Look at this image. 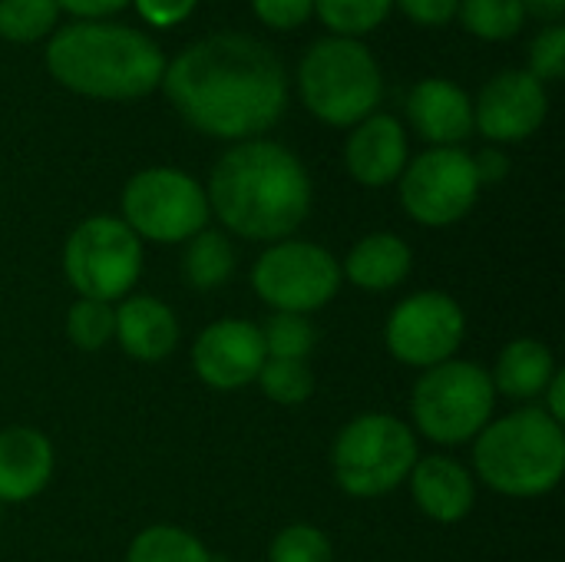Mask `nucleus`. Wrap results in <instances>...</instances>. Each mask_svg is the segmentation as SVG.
I'll return each instance as SVG.
<instances>
[{"instance_id": "obj_1", "label": "nucleus", "mask_w": 565, "mask_h": 562, "mask_svg": "<svg viewBox=\"0 0 565 562\" xmlns=\"http://www.w3.org/2000/svg\"><path fill=\"white\" fill-rule=\"evenodd\" d=\"M162 86L192 129L228 142L262 136L288 103L281 60L245 33H215L189 46L166 66Z\"/></svg>"}, {"instance_id": "obj_2", "label": "nucleus", "mask_w": 565, "mask_h": 562, "mask_svg": "<svg viewBox=\"0 0 565 562\" xmlns=\"http://www.w3.org/2000/svg\"><path fill=\"white\" fill-rule=\"evenodd\" d=\"M205 199L228 238L271 245L291 238L305 225L315 185L291 149L268 139H248L218 156Z\"/></svg>"}, {"instance_id": "obj_3", "label": "nucleus", "mask_w": 565, "mask_h": 562, "mask_svg": "<svg viewBox=\"0 0 565 562\" xmlns=\"http://www.w3.org/2000/svg\"><path fill=\"white\" fill-rule=\"evenodd\" d=\"M50 73L93 99H136L162 83V50L132 26L70 23L46 46Z\"/></svg>"}, {"instance_id": "obj_4", "label": "nucleus", "mask_w": 565, "mask_h": 562, "mask_svg": "<svg viewBox=\"0 0 565 562\" xmlns=\"http://www.w3.org/2000/svg\"><path fill=\"white\" fill-rule=\"evenodd\" d=\"M470 447L477 484L497 497L540 500L563 484L565 427L540 407H513L493 417Z\"/></svg>"}, {"instance_id": "obj_5", "label": "nucleus", "mask_w": 565, "mask_h": 562, "mask_svg": "<svg viewBox=\"0 0 565 562\" xmlns=\"http://www.w3.org/2000/svg\"><path fill=\"white\" fill-rule=\"evenodd\" d=\"M420 457L411 424L387 411H364L341 424L331 441V477L351 500H381L401 490Z\"/></svg>"}, {"instance_id": "obj_6", "label": "nucleus", "mask_w": 565, "mask_h": 562, "mask_svg": "<svg viewBox=\"0 0 565 562\" xmlns=\"http://www.w3.org/2000/svg\"><path fill=\"white\" fill-rule=\"evenodd\" d=\"M497 391L490 371L470 358H450L417 374L411 388V431L440 450L473 444L497 417Z\"/></svg>"}, {"instance_id": "obj_7", "label": "nucleus", "mask_w": 565, "mask_h": 562, "mask_svg": "<svg viewBox=\"0 0 565 562\" xmlns=\"http://www.w3.org/2000/svg\"><path fill=\"white\" fill-rule=\"evenodd\" d=\"M301 99L331 126H358L381 103V70L364 43L351 36L318 40L301 60Z\"/></svg>"}, {"instance_id": "obj_8", "label": "nucleus", "mask_w": 565, "mask_h": 562, "mask_svg": "<svg viewBox=\"0 0 565 562\" xmlns=\"http://www.w3.org/2000/svg\"><path fill=\"white\" fill-rule=\"evenodd\" d=\"M60 265L76 298L116 305L136 291L146 268V248L119 215L99 212L73 225L63 242Z\"/></svg>"}, {"instance_id": "obj_9", "label": "nucleus", "mask_w": 565, "mask_h": 562, "mask_svg": "<svg viewBox=\"0 0 565 562\" xmlns=\"http://www.w3.org/2000/svg\"><path fill=\"white\" fill-rule=\"evenodd\" d=\"M122 222L146 245H185L209 229L205 185L172 166H152L136 172L122 189Z\"/></svg>"}, {"instance_id": "obj_10", "label": "nucleus", "mask_w": 565, "mask_h": 562, "mask_svg": "<svg viewBox=\"0 0 565 562\" xmlns=\"http://www.w3.org/2000/svg\"><path fill=\"white\" fill-rule=\"evenodd\" d=\"M252 291L268 311L315 315L341 291V262L311 238H281L262 248L252 262Z\"/></svg>"}, {"instance_id": "obj_11", "label": "nucleus", "mask_w": 565, "mask_h": 562, "mask_svg": "<svg viewBox=\"0 0 565 562\" xmlns=\"http://www.w3.org/2000/svg\"><path fill=\"white\" fill-rule=\"evenodd\" d=\"M463 341L467 311L450 291L440 288H420L414 295H404L384 321L387 354L417 374L450 358H460Z\"/></svg>"}, {"instance_id": "obj_12", "label": "nucleus", "mask_w": 565, "mask_h": 562, "mask_svg": "<svg viewBox=\"0 0 565 562\" xmlns=\"http://www.w3.org/2000/svg\"><path fill=\"white\" fill-rule=\"evenodd\" d=\"M397 192L411 222L424 229H450L463 222L480 199L473 156L463 149H427L407 162Z\"/></svg>"}, {"instance_id": "obj_13", "label": "nucleus", "mask_w": 565, "mask_h": 562, "mask_svg": "<svg viewBox=\"0 0 565 562\" xmlns=\"http://www.w3.org/2000/svg\"><path fill=\"white\" fill-rule=\"evenodd\" d=\"M265 361L268 354L262 344V331L248 318H215L195 335L189 348V364L195 378L218 394L255 384Z\"/></svg>"}, {"instance_id": "obj_14", "label": "nucleus", "mask_w": 565, "mask_h": 562, "mask_svg": "<svg viewBox=\"0 0 565 562\" xmlns=\"http://www.w3.org/2000/svg\"><path fill=\"white\" fill-rule=\"evenodd\" d=\"M546 109V89L530 70H503L483 86L473 106V129L490 142H523L543 126Z\"/></svg>"}, {"instance_id": "obj_15", "label": "nucleus", "mask_w": 565, "mask_h": 562, "mask_svg": "<svg viewBox=\"0 0 565 562\" xmlns=\"http://www.w3.org/2000/svg\"><path fill=\"white\" fill-rule=\"evenodd\" d=\"M404 487L411 490V500L420 510V517L440 527L463 523L480 497L473 470L447 450L420 454Z\"/></svg>"}, {"instance_id": "obj_16", "label": "nucleus", "mask_w": 565, "mask_h": 562, "mask_svg": "<svg viewBox=\"0 0 565 562\" xmlns=\"http://www.w3.org/2000/svg\"><path fill=\"white\" fill-rule=\"evenodd\" d=\"M119 351L139 364H159L175 354L182 341L179 315L159 295L132 291L116 301V338Z\"/></svg>"}, {"instance_id": "obj_17", "label": "nucleus", "mask_w": 565, "mask_h": 562, "mask_svg": "<svg viewBox=\"0 0 565 562\" xmlns=\"http://www.w3.org/2000/svg\"><path fill=\"white\" fill-rule=\"evenodd\" d=\"M56 474L53 441L30 427L10 424L0 431V503L20 507L36 500Z\"/></svg>"}, {"instance_id": "obj_18", "label": "nucleus", "mask_w": 565, "mask_h": 562, "mask_svg": "<svg viewBox=\"0 0 565 562\" xmlns=\"http://www.w3.org/2000/svg\"><path fill=\"white\" fill-rule=\"evenodd\" d=\"M344 166L354 182L367 189H384L407 169V132L387 113H371L361 119L344 142Z\"/></svg>"}, {"instance_id": "obj_19", "label": "nucleus", "mask_w": 565, "mask_h": 562, "mask_svg": "<svg viewBox=\"0 0 565 562\" xmlns=\"http://www.w3.org/2000/svg\"><path fill=\"white\" fill-rule=\"evenodd\" d=\"M407 119L434 149H457L473 132V106L450 79H424L407 96Z\"/></svg>"}, {"instance_id": "obj_20", "label": "nucleus", "mask_w": 565, "mask_h": 562, "mask_svg": "<svg viewBox=\"0 0 565 562\" xmlns=\"http://www.w3.org/2000/svg\"><path fill=\"white\" fill-rule=\"evenodd\" d=\"M341 262V282L364 295L397 291L414 272V248L397 232H367L358 238Z\"/></svg>"}, {"instance_id": "obj_21", "label": "nucleus", "mask_w": 565, "mask_h": 562, "mask_svg": "<svg viewBox=\"0 0 565 562\" xmlns=\"http://www.w3.org/2000/svg\"><path fill=\"white\" fill-rule=\"evenodd\" d=\"M487 371H490L497 397L513 401L516 407H536L543 391L556 378L559 364H556V354L550 351L546 341L513 338L500 348L493 368H487Z\"/></svg>"}, {"instance_id": "obj_22", "label": "nucleus", "mask_w": 565, "mask_h": 562, "mask_svg": "<svg viewBox=\"0 0 565 562\" xmlns=\"http://www.w3.org/2000/svg\"><path fill=\"white\" fill-rule=\"evenodd\" d=\"M179 272L189 291L209 295L225 288L238 272V252L222 229H202L182 245Z\"/></svg>"}, {"instance_id": "obj_23", "label": "nucleus", "mask_w": 565, "mask_h": 562, "mask_svg": "<svg viewBox=\"0 0 565 562\" xmlns=\"http://www.w3.org/2000/svg\"><path fill=\"white\" fill-rule=\"evenodd\" d=\"M126 562H215V556L192 530L175 523H152L129 540Z\"/></svg>"}, {"instance_id": "obj_24", "label": "nucleus", "mask_w": 565, "mask_h": 562, "mask_svg": "<svg viewBox=\"0 0 565 562\" xmlns=\"http://www.w3.org/2000/svg\"><path fill=\"white\" fill-rule=\"evenodd\" d=\"M262 344L265 354L275 361H311L315 348H318V325L308 315H285V311H271L262 325Z\"/></svg>"}, {"instance_id": "obj_25", "label": "nucleus", "mask_w": 565, "mask_h": 562, "mask_svg": "<svg viewBox=\"0 0 565 562\" xmlns=\"http://www.w3.org/2000/svg\"><path fill=\"white\" fill-rule=\"evenodd\" d=\"M66 338L83 354H99L116 338V305L96 298H76L66 308Z\"/></svg>"}, {"instance_id": "obj_26", "label": "nucleus", "mask_w": 565, "mask_h": 562, "mask_svg": "<svg viewBox=\"0 0 565 562\" xmlns=\"http://www.w3.org/2000/svg\"><path fill=\"white\" fill-rule=\"evenodd\" d=\"M255 384L265 394V401L278 407H301L315 397L318 388L311 361H275V358L262 364Z\"/></svg>"}, {"instance_id": "obj_27", "label": "nucleus", "mask_w": 565, "mask_h": 562, "mask_svg": "<svg viewBox=\"0 0 565 562\" xmlns=\"http://www.w3.org/2000/svg\"><path fill=\"white\" fill-rule=\"evenodd\" d=\"M460 17L463 26L483 40H510L523 26L526 10L520 0H463Z\"/></svg>"}, {"instance_id": "obj_28", "label": "nucleus", "mask_w": 565, "mask_h": 562, "mask_svg": "<svg viewBox=\"0 0 565 562\" xmlns=\"http://www.w3.org/2000/svg\"><path fill=\"white\" fill-rule=\"evenodd\" d=\"M268 562H334V547L321 527L288 523L271 537Z\"/></svg>"}, {"instance_id": "obj_29", "label": "nucleus", "mask_w": 565, "mask_h": 562, "mask_svg": "<svg viewBox=\"0 0 565 562\" xmlns=\"http://www.w3.org/2000/svg\"><path fill=\"white\" fill-rule=\"evenodd\" d=\"M56 0H0V36L30 43L56 23Z\"/></svg>"}, {"instance_id": "obj_30", "label": "nucleus", "mask_w": 565, "mask_h": 562, "mask_svg": "<svg viewBox=\"0 0 565 562\" xmlns=\"http://www.w3.org/2000/svg\"><path fill=\"white\" fill-rule=\"evenodd\" d=\"M394 0H315L321 20L338 33H367L374 30Z\"/></svg>"}, {"instance_id": "obj_31", "label": "nucleus", "mask_w": 565, "mask_h": 562, "mask_svg": "<svg viewBox=\"0 0 565 562\" xmlns=\"http://www.w3.org/2000/svg\"><path fill=\"white\" fill-rule=\"evenodd\" d=\"M565 60V30L563 26H550L543 30L533 46H530V73L543 83V79H559L563 76Z\"/></svg>"}, {"instance_id": "obj_32", "label": "nucleus", "mask_w": 565, "mask_h": 562, "mask_svg": "<svg viewBox=\"0 0 565 562\" xmlns=\"http://www.w3.org/2000/svg\"><path fill=\"white\" fill-rule=\"evenodd\" d=\"M252 3H255V13L275 30L301 26L308 13L315 10V0H252Z\"/></svg>"}, {"instance_id": "obj_33", "label": "nucleus", "mask_w": 565, "mask_h": 562, "mask_svg": "<svg viewBox=\"0 0 565 562\" xmlns=\"http://www.w3.org/2000/svg\"><path fill=\"white\" fill-rule=\"evenodd\" d=\"M136 7H139V13H142L149 23H156V26H172V23H182V20L192 13L195 0H136Z\"/></svg>"}, {"instance_id": "obj_34", "label": "nucleus", "mask_w": 565, "mask_h": 562, "mask_svg": "<svg viewBox=\"0 0 565 562\" xmlns=\"http://www.w3.org/2000/svg\"><path fill=\"white\" fill-rule=\"evenodd\" d=\"M397 3L417 23H447L460 7V0H397Z\"/></svg>"}, {"instance_id": "obj_35", "label": "nucleus", "mask_w": 565, "mask_h": 562, "mask_svg": "<svg viewBox=\"0 0 565 562\" xmlns=\"http://www.w3.org/2000/svg\"><path fill=\"white\" fill-rule=\"evenodd\" d=\"M473 169H477V179H480V189L483 185H497L507 179L510 172V159L503 149H483L480 156H473Z\"/></svg>"}, {"instance_id": "obj_36", "label": "nucleus", "mask_w": 565, "mask_h": 562, "mask_svg": "<svg viewBox=\"0 0 565 562\" xmlns=\"http://www.w3.org/2000/svg\"><path fill=\"white\" fill-rule=\"evenodd\" d=\"M540 411H546L556 424H563L565 427V371L559 368L556 371V378L550 381V388L543 391V397H540V404H536Z\"/></svg>"}, {"instance_id": "obj_37", "label": "nucleus", "mask_w": 565, "mask_h": 562, "mask_svg": "<svg viewBox=\"0 0 565 562\" xmlns=\"http://www.w3.org/2000/svg\"><path fill=\"white\" fill-rule=\"evenodd\" d=\"M56 7H66L76 17H103L126 7V0H56Z\"/></svg>"}, {"instance_id": "obj_38", "label": "nucleus", "mask_w": 565, "mask_h": 562, "mask_svg": "<svg viewBox=\"0 0 565 562\" xmlns=\"http://www.w3.org/2000/svg\"><path fill=\"white\" fill-rule=\"evenodd\" d=\"M520 3H523V10H530L543 20H559L565 10V0H520Z\"/></svg>"}, {"instance_id": "obj_39", "label": "nucleus", "mask_w": 565, "mask_h": 562, "mask_svg": "<svg viewBox=\"0 0 565 562\" xmlns=\"http://www.w3.org/2000/svg\"><path fill=\"white\" fill-rule=\"evenodd\" d=\"M3 520H7V507L0 503V530H3Z\"/></svg>"}]
</instances>
